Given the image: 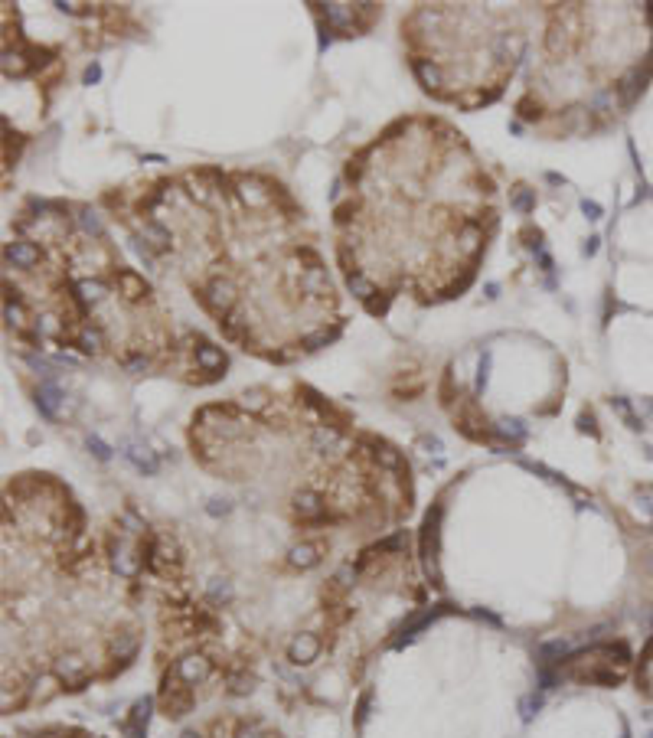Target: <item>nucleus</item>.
Wrapping results in <instances>:
<instances>
[{
  "instance_id": "obj_1",
  "label": "nucleus",
  "mask_w": 653,
  "mask_h": 738,
  "mask_svg": "<svg viewBox=\"0 0 653 738\" xmlns=\"http://www.w3.org/2000/svg\"><path fill=\"white\" fill-rule=\"evenodd\" d=\"M7 738H92L82 728H65V725H46V728H30V732H17Z\"/></svg>"
},
{
  "instance_id": "obj_2",
  "label": "nucleus",
  "mask_w": 653,
  "mask_h": 738,
  "mask_svg": "<svg viewBox=\"0 0 653 738\" xmlns=\"http://www.w3.org/2000/svg\"><path fill=\"white\" fill-rule=\"evenodd\" d=\"M585 213H591V219H598V213H601V209H598V206H595V203H585Z\"/></svg>"
}]
</instances>
